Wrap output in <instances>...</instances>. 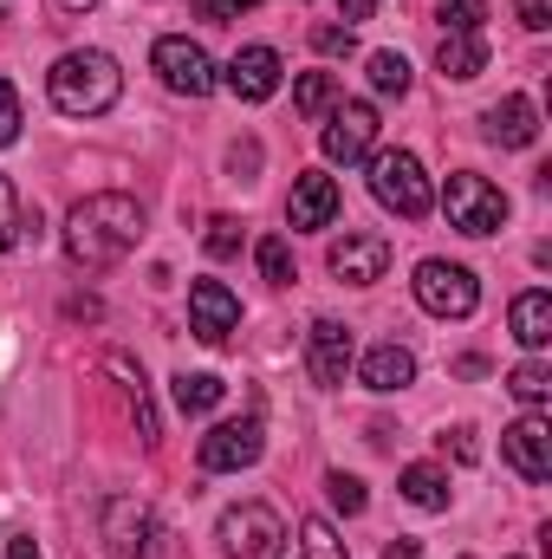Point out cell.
Returning a JSON list of instances; mask_svg holds the SVG:
<instances>
[{
  "label": "cell",
  "mask_w": 552,
  "mask_h": 559,
  "mask_svg": "<svg viewBox=\"0 0 552 559\" xmlns=\"http://www.w3.org/2000/svg\"><path fill=\"white\" fill-rule=\"evenodd\" d=\"M261 0H189V13L195 20H208V26H228V20H241V13H254Z\"/></svg>",
  "instance_id": "32"
},
{
  "label": "cell",
  "mask_w": 552,
  "mask_h": 559,
  "mask_svg": "<svg viewBox=\"0 0 552 559\" xmlns=\"http://www.w3.org/2000/svg\"><path fill=\"white\" fill-rule=\"evenodd\" d=\"M221 397H228V384L215 371H176V411L182 417H208Z\"/></svg>",
  "instance_id": "21"
},
{
  "label": "cell",
  "mask_w": 552,
  "mask_h": 559,
  "mask_svg": "<svg viewBox=\"0 0 552 559\" xmlns=\"http://www.w3.org/2000/svg\"><path fill=\"white\" fill-rule=\"evenodd\" d=\"M501 455L527 475V481H552V423L540 411H527L520 423L501 429Z\"/></svg>",
  "instance_id": "13"
},
{
  "label": "cell",
  "mask_w": 552,
  "mask_h": 559,
  "mask_svg": "<svg viewBox=\"0 0 552 559\" xmlns=\"http://www.w3.org/2000/svg\"><path fill=\"white\" fill-rule=\"evenodd\" d=\"M442 209H448V228H461V235H501L507 228V195L488 176H475V169H455L448 176Z\"/></svg>",
  "instance_id": "4"
},
{
  "label": "cell",
  "mask_w": 552,
  "mask_h": 559,
  "mask_svg": "<svg viewBox=\"0 0 552 559\" xmlns=\"http://www.w3.org/2000/svg\"><path fill=\"white\" fill-rule=\"evenodd\" d=\"M254 261H261V274L274 280V286H292V248H286V235H267L254 248Z\"/></svg>",
  "instance_id": "28"
},
{
  "label": "cell",
  "mask_w": 552,
  "mask_h": 559,
  "mask_svg": "<svg viewBox=\"0 0 552 559\" xmlns=\"http://www.w3.org/2000/svg\"><path fill=\"white\" fill-rule=\"evenodd\" d=\"M435 66H442V79H481L488 72V39L481 33H442V46H435Z\"/></svg>",
  "instance_id": "19"
},
{
  "label": "cell",
  "mask_w": 552,
  "mask_h": 559,
  "mask_svg": "<svg viewBox=\"0 0 552 559\" xmlns=\"http://www.w3.org/2000/svg\"><path fill=\"white\" fill-rule=\"evenodd\" d=\"M507 325H514V338L527 345V352H547L552 345V293H520L514 299V312H507Z\"/></svg>",
  "instance_id": "20"
},
{
  "label": "cell",
  "mask_w": 552,
  "mask_h": 559,
  "mask_svg": "<svg viewBox=\"0 0 552 559\" xmlns=\"http://www.w3.org/2000/svg\"><path fill=\"white\" fill-rule=\"evenodd\" d=\"M279 79H286V66H279L274 46H241V52L228 59V92H235L241 105H267L279 92Z\"/></svg>",
  "instance_id": "14"
},
{
  "label": "cell",
  "mask_w": 552,
  "mask_h": 559,
  "mask_svg": "<svg viewBox=\"0 0 552 559\" xmlns=\"http://www.w3.org/2000/svg\"><path fill=\"white\" fill-rule=\"evenodd\" d=\"M358 378H364L377 397H391V391H410V384H416V352H410V345H397V338H384V345H371V352H364Z\"/></svg>",
  "instance_id": "17"
},
{
  "label": "cell",
  "mask_w": 552,
  "mask_h": 559,
  "mask_svg": "<svg viewBox=\"0 0 552 559\" xmlns=\"http://www.w3.org/2000/svg\"><path fill=\"white\" fill-rule=\"evenodd\" d=\"M507 391H514L527 411H547V404H552V371L540 365V358H527V365H514V371H507Z\"/></svg>",
  "instance_id": "25"
},
{
  "label": "cell",
  "mask_w": 552,
  "mask_h": 559,
  "mask_svg": "<svg viewBox=\"0 0 552 559\" xmlns=\"http://www.w3.org/2000/svg\"><path fill=\"white\" fill-rule=\"evenodd\" d=\"M26 235L39 241V209L26 215V209H20V195H13V182L0 176V254H7V248H20Z\"/></svg>",
  "instance_id": "23"
},
{
  "label": "cell",
  "mask_w": 552,
  "mask_h": 559,
  "mask_svg": "<svg viewBox=\"0 0 552 559\" xmlns=\"http://www.w3.org/2000/svg\"><path fill=\"white\" fill-rule=\"evenodd\" d=\"M312 46L325 59H338V52H351V26H312Z\"/></svg>",
  "instance_id": "34"
},
{
  "label": "cell",
  "mask_w": 552,
  "mask_h": 559,
  "mask_svg": "<svg viewBox=\"0 0 552 559\" xmlns=\"http://www.w3.org/2000/svg\"><path fill=\"white\" fill-rule=\"evenodd\" d=\"M332 215H338V182H332L325 169H305V176L292 182L286 222H292V228H332Z\"/></svg>",
  "instance_id": "16"
},
{
  "label": "cell",
  "mask_w": 552,
  "mask_h": 559,
  "mask_svg": "<svg viewBox=\"0 0 552 559\" xmlns=\"http://www.w3.org/2000/svg\"><path fill=\"white\" fill-rule=\"evenodd\" d=\"M332 274L345 280V286H377V280L391 274V241L384 235H345V241H332Z\"/></svg>",
  "instance_id": "15"
},
{
  "label": "cell",
  "mask_w": 552,
  "mask_h": 559,
  "mask_svg": "<svg viewBox=\"0 0 552 559\" xmlns=\"http://www.w3.org/2000/svg\"><path fill=\"white\" fill-rule=\"evenodd\" d=\"M7 559H46V554H39V547H33L26 534H20V540H7Z\"/></svg>",
  "instance_id": "38"
},
{
  "label": "cell",
  "mask_w": 552,
  "mask_h": 559,
  "mask_svg": "<svg viewBox=\"0 0 552 559\" xmlns=\"http://www.w3.org/2000/svg\"><path fill=\"white\" fill-rule=\"evenodd\" d=\"M261 449H267L261 417H235V423H215V429L202 436L195 462H202V475H235V468H254Z\"/></svg>",
  "instance_id": "9"
},
{
  "label": "cell",
  "mask_w": 552,
  "mask_h": 559,
  "mask_svg": "<svg viewBox=\"0 0 552 559\" xmlns=\"http://www.w3.org/2000/svg\"><path fill=\"white\" fill-rule=\"evenodd\" d=\"M371 195L404 222H422L435 209V189H429V176L410 150H371Z\"/></svg>",
  "instance_id": "3"
},
{
  "label": "cell",
  "mask_w": 552,
  "mask_h": 559,
  "mask_svg": "<svg viewBox=\"0 0 552 559\" xmlns=\"http://www.w3.org/2000/svg\"><path fill=\"white\" fill-rule=\"evenodd\" d=\"M305 365H312V378H319L325 391L345 384L351 365H358V338H351V325H338V319H312V332H305Z\"/></svg>",
  "instance_id": "12"
},
{
  "label": "cell",
  "mask_w": 552,
  "mask_h": 559,
  "mask_svg": "<svg viewBox=\"0 0 552 559\" xmlns=\"http://www.w3.org/2000/svg\"><path fill=\"white\" fill-rule=\"evenodd\" d=\"M364 72H371V92H384V98H404L410 92V59L404 52H371Z\"/></svg>",
  "instance_id": "26"
},
{
  "label": "cell",
  "mask_w": 552,
  "mask_h": 559,
  "mask_svg": "<svg viewBox=\"0 0 552 559\" xmlns=\"http://www.w3.org/2000/svg\"><path fill=\"white\" fill-rule=\"evenodd\" d=\"M404 501L422 508V514H442V508H448V475H442L435 462H410V468H404Z\"/></svg>",
  "instance_id": "22"
},
{
  "label": "cell",
  "mask_w": 552,
  "mask_h": 559,
  "mask_svg": "<svg viewBox=\"0 0 552 559\" xmlns=\"http://www.w3.org/2000/svg\"><path fill=\"white\" fill-rule=\"evenodd\" d=\"M299 547H305V559H351V554H345V540H338V527H332V521H319V514H305V521H299Z\"/></svg>",
  "instance_id": "27"
},
{
  "label": "cell",
  "mask_w": 552,
  "mask_h": 559,
  "mask_svg": "<svg viewBox=\"0 0 552 559\" xmlns=\"http://www.w3.org/2000/svg\"><path fill=\"white\" fill-rule=\"evenodd\" d=\"M416 306L435 312V319H468L481 306V280L455 261H422L416 267Z\"/></svg>",
  "instance_id": "7"
},
{
  "label": "cell",
  "mask_w": 552,
  "mask_h": 559,
  "mask_svg": "<svg viewBox=\"0 0 552 559\" xmlns=\"http://www.w3.org/2000/svg\"><path fill=\"white\" fill-rule=\"evenodd\" d=\"M46 92H52V105H59L65 118H98V111H111V105L124 98V72H118L111 52L79 46V52H65V59L46 72Z\"/></svg>",
  "instance_id": "2"
},
{
  "label": "cell",
  "mask_w": 552,
  "mask_h": 559,
  "mask_svg": "<svg viewBox=\"0 0 552 559\" xmlns=\"http://www.w3.org/2000/svg\"><path fill=\"white\" fill-rule=\"evenodd\" d=\"M228 169H235V182H248V176L261 169V143H235V150H228Z\"/></svg>",
  "instance_id": "35"
},
{
  "label": "cell",
  "mask_w": 552,
  "mask_h": 559,
  "mask_svg": "<svg viewBox=\"0 0 552 559\" xmlns=\"http://www.w3.org/2000/svg\"><path fill=\"white\" fill-rule=\"evenodd\" d=\"M235 325H241V299H235L221 280H195V286H189V332H195L202 345H228Z\"/></svg>",
  "instance_id": "11"
},
{
  "label": "cell",
  "mask_w": 552,
  "mask_h": 559,
  "mask_svg": "<svg viewBox=\"0 0 552 559\" xmlns=\"http://www.w3.org/2000/svg\"><path fill=\"white\" fill-rule=\"evenodd\" d=\"M338 105V79L332 72H299V85H292V111L299 118H325Z\"/></svg>",
  "instance_id": "24"
},
{
  "label": "cell",
  "mask_w": 552,
  "mask_h": 559,
  "mask_svg": "<svg viewBox=\"0 0 552 559\" xmlns=\"http://www.w3.org/2000/svg\"><path fill=\"white\" fill-rule=\"evenodd\" d=\"M481 124H488V138L501 143V150H527V143L540 138V105L514 92V98L488 105V118H481Z\"/></svg>",
  "instance_id": "18"
},
{
  "label": "cell",
  "mask_w": 552,
  "mask_h": 559,
  "mask_svg": "<svg viewBox=\"0 0 552 559\" xmlns=\"http://www.w3.org/2000/svg\"><path fill=\"white\" fill-rule=\"evenodd\" d=\"M442 449H455V462H475V455H481V449H475V429H448Z\"/></svg>",
  "instance_id": "37"
},
{
  "label": "cell",
  "mask_w": 552,
  "mask_h": 559,
  "mask_svg": "<svg viewBox=\"0 0 552 559\" xmlns=\"http://www.w3.org/2000/svg\"><path fill=\"white\" fill-rule=\"evenodd\" d=\"M488 20V0H442V26L448 33H481Z\"/></svg>",
  "instance_id": "31"
},
{
  "label": "cell",
  "mask_w": 552,
  "mask_h": 559,
  "mask_svg": "<svg viewBox=\"0 0 552 559\" xmlns=\"http://www.w3.org/2000/svg\"><path fill=\"white\" fill-rule=\"evenodd\" d=\"M325 495H332V508H338V514H364V501H371V495H364V481H358V475H345V468H332V475H325Z\"/></svg>",
  "instance_id": "29"
},
{
  "label": "cell",
  "mask_w": 552,
  "mask_h": 559,
  "mask_svg": "<svg viewBox=\"0 0 552 559\" xmlns=\"http://www.w3.org/2000/svg\"><path fill=\"white\" fill-rule=\"evenodd\" d=\"M59 7H65V13H92L98 0H59Z\"/></svg>",
  "instance_id": "40"
},
{
  "label": "cell",
  "mask_w": 552,
  "mask_h": 559,
  "mask_svg": "<svg viewBox=\"0 0 552 559\" xmlns=\"http://www.w3.org/2000/svg\"><path fill=\"white\" fill-rule=\"evenodd\" d=\"M215 540H221L228 559H279V547H286V521H279L267 501H241V508L221 514Z\"/></svg>",
  "instance_id": "5"
},
{
  "label": "cell",
  "mask_w": 552,
  "mask_h": 559,
  "mask_svg": "<svg viewBox=\"0 0 552 559\" xmlns=\"http://www.w3.org/2000/svg\"><path fill=\"white\" fill-rule=\"evenodd\" d=\"M20 143V92L0 79V150H13Z\"/></svg>",
  "instance_id": "33"
},
{
  "label": "cell",
  "mask_w": 552,
  "mask_h": 559,
  "mask_svg": "<svg viewBox=\"0 0 552 559\" xmlns=\"http://www.w3.org/2000/svg\"><path fill=\"white\" fill-rule=\"evenodd\" d=\"M319 150H325V163H364L377 150V111L364 98H338L319 131Z\"/></svg>",
  "instance_id": "8"
},
{
  "label": "cell",
  "mask_w": 552,
  "mask_h": 559,
  "mask_svg": "<svg viewBox=\"0 0 552 559\" xmlns=\"http://www.w3.org/2000/svg\"><path fill=\"white\" fill-rule=\"evenodd\" d=\"M514 7H520V26H527V33H547V26H552L547 0H514Z\"/></svg>",
  "instance_id": "36"
},
{
  "label": "cell",
  "mask_w": 552,
  "mask_h": 559,
  "mask_svg": "<svg viewBox=\"0 0 552 559\" xmlns=\"http://www.w3.org/2000/svg\"><path fill=\"white\" fill-rule=\"evenodd\" d=\"M202 248H208L215 261H235V254H241V222H235V215H215L208 235H202Z\"/></svg>",
  "instance_id": "30"
},
{
  "label": "cell",
  "mask_w": 552,
  "mask_h": 559,
  "mask_svg": "<svg viewBox=\"0 0 552 559\" xmlns=\"http://www.w3.org/2000/svg\"><path fill=\"white\" fill-rule=\"evenodd\" d=\"M377 559H416V540H391V547H384Z\"/></svg>",
  "instance_id": "39"
},
{
  "label": "cell",
  "mask_w": 552,
  "mask_h": 559,
  "mask_svg": "<svg viewBox=\"0 0 552 559\" xmlns=\"http://www.w3.org/2000/svg\"><path fill=\"white\" fill-rule=\"evenodd\" d=\"M137 241H143L137 195L105 189V195H85V202L65 215V261H72L79 274H111L124 254H137Z\"/></svg>",
  "instance_id": "1"
},
{
  "label": "cell",
  "mask_w": 552,
  "mask_h": 559,
  "mask_svg": "<svg viewBox=\"0 0 552 559\" xmlns=\"http://www.w3.org/2000/svg\"><path fill=\"white\" fill-rule=\"evenodd\" d=\"M105 540H111V554H118V559H156V547H163V527H156L149 501H137V495L105 501Z\"/></svg>",
  "instance_id": "10"
},
{
  "label": "cell",
  "mask_w": 552,
  "mask_h": 559,
  "mask_svg": "<svg viewBox=\"0 0 552 559\" xmlns=\"http://www.w3.org/2000/svg\"><path fill=\"white\" fill-rule=\"evenodd\" d=\"M149 66H156V79H163L176 98H208V92H215V59H208L189 33H163L156 52H149Z\"/></svg>",
  "instance_id": "6"
}]
</instances>
